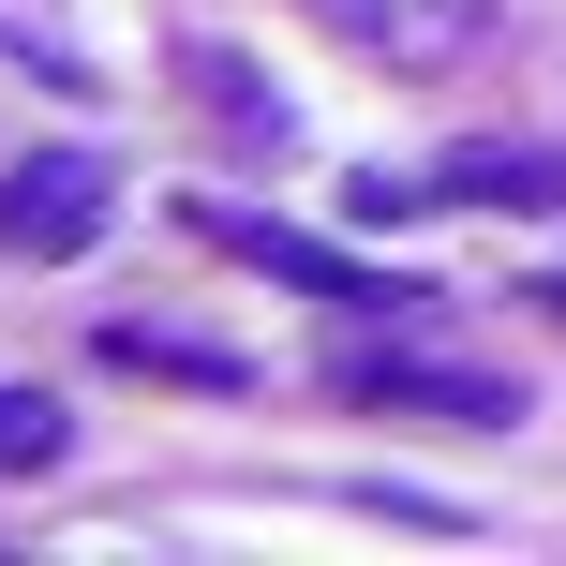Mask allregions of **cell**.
Returning a JSON list of instances; mask_svg holds the SVG:
<instances>
[{"label":"cell","instance_id":"cell-1","mask_svg":"<svg viewBox=\"0 0 566 566\" xmlns=\"http://www.w3.org/2000/svg\"><path fill=\"white\" fill-rule=\"evenodd\" d=\"M105 209H119L105 149H30V165L0 179V254H30V269H75L90 239H105Z\"/></svg>","mask_w":566,"mask_h":566},{"label":"cell","instance_id":"cell-2","mask_svg":"<svg viewBox=\"0 0 566 566\" xmlns=\"http://www.w3.org/2000/svg\"><path fill=\"white\" fill-rule=\"evenodd\" d=\"M343 45H373L388 75H462L492 45V0H313Z\"/></svg>","mask_w":566,"mask_h":566},{"label":"cell","instance_id":"cell-3","mask_svg":"<svg viewBox=\"0 0 566 566\" xmlns=\"http://www.w3.org/2000/svg\"><path fill=\"white\" fill-rule=\"evenodd\" d=\"M209 239H239L254 269H283V283H313V298H418L402 269H358V254H328V239H298V224H224V209H195Z\"/></svg>","mask_w":566,"mask_h":566},{"label":"cell","instance_id":"cell-4","mask_svg":"<svg viewBox=\"0 0 566 566\" xmlns=\"http://www.w3.org/2000/svg\"><path fill=\"white\" fill-rule=\"evenodd\" d=\"M358 402H448V418H522V373H448V358H358Z\"/></svg>","mask_w":566,"mask_h":566},{"label":"cell","instance_id":"cell-5","mask_svg":"<svg viewBox=\"0 0 566 566\" xmlns=\"http://www.w3.org/2000/svg\"><path fill=\"white\" fill-rule=\"evenodd\" d=\"M105 358H135V373H179V388H239V358H209V343H149V328H105Z\"/></svg>","mask_w":566,"mask_h":566},{"label":"cell","instance_id":"cell-6","mask_svg":"<svg viewBox=\"0 0 566 566\" xmlns=\"http://www.w3.org/2000/svg\"><path fill=\"white\" fill-rule=\"evenodd\" d=\"M60 432H75V418H60L45 388H0V462H15V478H30V462H60Z\"/></svg>","mask_w":566,"mask_h":566}]
</instances>
